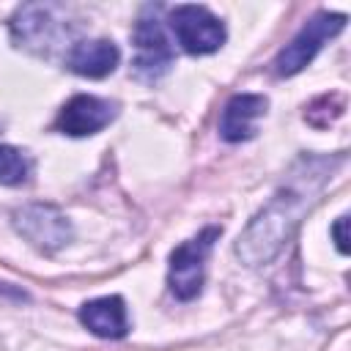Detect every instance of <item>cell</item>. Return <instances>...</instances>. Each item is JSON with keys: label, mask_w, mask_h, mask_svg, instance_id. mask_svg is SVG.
<instances>
[{"label": "cell", "mask_w": 351, "mask_h": 351, "mask_svg": "<svg viewBox=\"0 0 351 351\" xmlns=\"http://www.w3.org/2000/svg\"><path fill=\"white\" fill-rule=\"evenodd\" d=\"M343 165V156H302L271 195V200L250 219L236 239V255L244 266L271 263L288 244L302 214L315 203L324 184Z\"/></svg>", "instance_id": "1"}, {"label": "cell", "mask_w": 351, "mask_h": 351, "mask_svg": "<svg viewBox=\"0 0 351 351\" xmlns=\"http://www.w3.org/2000/svg\"><path fill=\"white\" fill-rule=\"evenodd\" d=\"M222 236V228L211 225L200 230L195 239L178 244L170 252V271H167V285L170 293L181 302H189L200 293L203 288V271H206V258L214 247V241Z\"/></svg>", "instance_id": "2"}, {"label": "cell", "mask_w": 351, "mask_h": 351, "mask_svg": "<svg viewBox=\"0 0 351 351\" xmlns=\"http://www.w3.org/2000/svg\"><path fill=\"white\" fill-rule=\"evenodd\" d=\"M346 27V14H332V11H318L313 19H307V25L291 38V44H285L277 58H274V74L277 77H293L299 74L318 52L321 47L335 38L340 30Z\"/></svg>", "instance_id": "3"}, {"label": "cell", "mask_w": 351, "mask_h": 351, "mask_svg": "<svg viewBox=\"0 0 351 351\" xmlns=\"http://www.w3.org/2000/svg\"><path fill=\"white\" fill-rule=\"evenodd\" d=\"M58 14H60L58 5H41V3L22 5L11 19L14 41L38 55H49L55 47H60L63 38L71 36L66 16H58Z\"/></svg>", "instance_id": "4"}, {"label": "cell", "mask_w": 351, "mask_h": 351, "mask_svg": "<svg viewBox=\"0 0 351 351\" xmlns=\"http://www.w3.org/2000/svg\"><path fill=\"white\" fill-rule=\"evenodd\" d=\"M176 41L189 55H208L225 44V25L206 5H176L167 14Z\"/></svg>", "instance_id": "5"}, {"label": "cell", "mask_w": 351, "mask_h": 351, "mask_svg": "<svg viewBox=\"0 0 351 351\" xmlns=\"http://www.w3.org/2000/svg\"><path fill=\"white\" fill-rule=\"evenodd\" d=\"M132 41L137 47L134 55V74L145 82L159 80L162 74H167V69L173 66V47L165 36V27L156 16L154 8H145L143 16L137 19L134 30H132Z\"/></svg>", "instance_id": "6"}, {"label": "cell", "mask_w": 351, "mask_h": 351, "mask_svg": "<svg viewBox=\"0 0 351 351\" xmlns=\"http://www.w3.org/2000/svg\"><path fill=\"white\" fill-rule=\"evenodd\" d=\"M14 228L38 250L55 252L71 241L69 217L49 203H30L14 211Z\"/></svg>", "instance_id": "7"}, {"label": "cell", "mask_w": 351, "mask_h": 351, "mask_svg": "<svg viewBox=\"0 0 351 351\" xmlns=\"http://www.w3.org/2000/svg\"><path fill=\"white\" fill-rule=\"evenodd\" d=\"M115 112H118L115 101L99 99L90 93H77L60 107L55 126H58V132H63L69 137H88V134L101 132L115 118Z\"/></svg>", "instance_id": "8"}, {"label": "cell", "mask_w": 351, "mask_h": 351, "mask_svg": "<svg viewBox=\"0 0 351 351\" xmlns=\"http://www.w3.org/2000/svg\"><path fill=\"white\" fill-rule=\"evenodd\" d=\"M269 99L261 93H236L219 118V134L228 143H241L255 137V121L266 115Z\"/></svg>", "instance_id": "9"}, {"label": "cell", "mask_w": 351, "mask_h": 351, "mask_svg": "<svg viewBox=\"0 0 351 351\" xmlns=\"http://www.w3.org/2000/svg\"><path fill=\"white\" fill-rule=\"evenodd\" d=\"M121 60V52L112 41L107 38H90V41H77L69 47L66 52V66L80 74V77H90V80H101L107 74L115 71Z\"/></svg>", "instance_id": "10"}, {"label": "cell", "mask_w": 351, "mask_h": 351, "mask_svg": "<svg viewBox=\"0 0 351 351\" xmlns=\"http://www.w3.org/2000/svg\"><path fill=\"white\" fill-rule=\"evenodd\" d=\"M80 321L93 335L107 337V340H118L129 332V315H126V304L121 296H99V299L85 302L80 307Z\"/></svg>", "instance_id": "11"}, {"label": "cell", "mask_w": 351, "mask_h": 351, "mask_svg": "<svg viewBox=\"0 0 351 351\" xmlns=\"http://www.w3.org/2000/svg\"><path fill=\"white\" fill-rule=\"evenodd\" d=\"M343 110H346V99H343L340 93H324V96H318L315 101L307 104L304 121H307L310 126H315V129H324V126H329L332 121H337V118L343 115Z\"/></svg>", "instance_id": "12"}, {"label": "cell", "mask_w": 351, "mask_h": 351, "mask_svg": "<svg viewBox=\"0 0 351 351\" xmlns=\"http://www.w3.org/2000/svg\"><path fill=\"white\" fill-rule=\"evenodd\" d=\"M27 181V159L14 145H0V184L19 186Z\"/></svg>", "instance_id": "13"}, {"label": "cell", "mask_w": 351, "mask_h": 351, "mask_svg": "<svg viewBox=\"0 0 351 351\" xmlns=\"http://www.w3.org/2000/svg\"><path fill=\"white\" fill-rule=\"evenodd\" d=\"M348 217H337V222L332 225V236H335V244H337V250L343 252V255H348Z\"/></svg>", "instance_id": "14"}, {"label": "cell", "mask_w": 351, "mask_h": 351, "mask_svg": "<svg viewBox=\"0 0 351 351\" xmlns=\"http://www.w3.org/2000/svg\"><path fill=\"white\" fill-rule=\"evenodd\" d=\"M0 293L14 296V299H27V293H25V291H19V288H14V285H3V282H0Z\"/></svg>", "instance_id": "15"}]
</instances>
